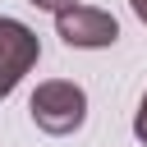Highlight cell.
<instances>
[{
  "mask_svg": "<svg viewBox=\"0 0 147 147\" xmlns=\"http://www.w3.org/2000/svg\"><path fill=\"white\" fill-rule=\"evenodd\" d=\"M28 110H32V124L41 133L64 138V133L83 129V119H87V92L78 83H69V78H46V83H37Z\"/></svg>",
  "mask_w": 147,
  "mask_h": 147,
  "instance_id": "6da1fadb",
  "label": "cell"
},
{
  "mask_svg": "<svg viewBox=\"0 0 147 147\" xmlns=\"http://www.w3.org/2000/svg\"><path fill=\"white\" fill-rule=\"evenodd\" d=\"M28 5H37V9H46V14H60V9H69V5H78V0H28Z\"/></svg>",
  "mask_w": 147,
  "mask_h": 147,
  "instance_id": "5b68a950",
  "label": "cell"
},
{
  "mask_svg": "<svg viewBox=\"0 0 147 147\" xmlns=\"http://www.w3.org/2000/svg\"><path fill=\"white\" fill-rule=\"evenodd\" d=\"M37 60H41V41H37V32H32L28 23L0 14V101L32 74Z\"/></svg>",
  "mask_w": 147,
  "mask_h": 147,
  "instance_id": "3957f363",
  "label": "cell"
},
{
  "mask_svg": "<svg viewBox=\"0 0 147 147\" xmlns=\"http://www.w3.org/2000/svg\"><path fill=\"white\" fill-rule=\"evenodd\" d=\"M129 5H133V14H138V18L147 23V0H129Z\"/></svg>",
  "mask_w": 147,
  "mask_h": 147,
  "instance_id": "8992f818",
  "label": "cell"
},
{
  "mask_svg": "<svg viewBox=\"0 0 147 147\" xmlns=\"http://www.w3.org/2000/svg\"><path fill=\"white\" fill-rule=\"evenodd\" d=\"M133 138L147 147V92H142V101H138V110H133Z\"/></svg>",
  "mask_w": 147,
  "mask_h": 147,
  "instance_id": "277c9868",
  "label": "cell"
},
{
  "mask_svg": "<svg viewBox=\"0 0 147 147\" xmlns=\"http://www.w3.org/2000/svg\"><path fill=\"white\" fill-rule=\"evenodd\" d=\"M55 32H60V41L74 46V51H106V46L119 41L115 14L96 9V5H69V9H60V14H55Z\"/></svg>",
  "mask_w": 147,
  "mask_h": 147,
  "instance_id": "7a4b0ae2",
  "label": "cell"
}]
</instances>
